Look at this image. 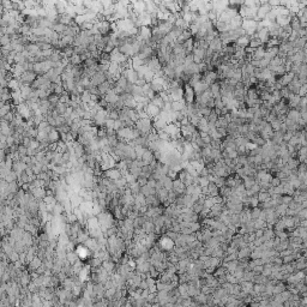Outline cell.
Returning a JSON list of instances; mask_svg holds the SVG:
<instances>
[{"mask_svg": "<svg viewBox=\"0 0 307 307\" xmlns=\"http://www.w3.org/2000/svg\"><path fill=\"white\" fill-rule=\"evenodd\" d=\"M172 105V112H181L186 108V102L185 100H181V101H174L171 103Z\"/></svg>", "mask_w": 307, "mask_h": 307, "instance_id": "11", "label": "cell"}, {"mask_svg": "<svg viewBox=\"0 0 307 307\" xmlns=\"http://www.w3.org/2000/svg\"><path fill=\"white\" fill-rule=\"evenodd\" d=\"M289 27L291 28V30L293 31H299L300 29H301V24H300V20H299L296 17H293L291 20H290V24H289Z\"/></svg>", "mask_w": 307, "mask_h": 307, "instance_id": "21", "label": "cell"}, {"mask_svg": "<svg viewBox=\"0 0 307 307\" xmlns=\"http://www.w3.org/2000/svg\"><path fill=\"white\" fill-rule=\"evenodd\" d=\"M193 63V54L192 53H189V54L185 56V60H184V66H187L190 64Z\"/></svg>", "mask_w": 307, "mask_h": 307, "instance_id": "30", "label": "cell"}, {"mask_svg": "<svg viewBox=\"0 0 307 307\" xmlns=\"http://www.w3.org/2000/svg\"><path fill=\"white\" fill-rule=\"evenodd\" d=\"M306 34H307L306 29H300V30L298 31L299 37H306Z\"/></svg>", "mask_w": 307, "mask_h": 307, "instance_id": "42", "label": "cell"}, {"mask_svg": "<svg viewBox=\"0 0 307 307\" xmlns=\"http://www.w3.org/2000/svg\"><path fill=\"white\" fill-rule=\"evenodd\" d=\"M199 119H200V118H199L197 114H193V115L189 117V122H190V125H192V126L197 127L198 126Z\"/></svg>", "mask_w": 307, "mask_h": 307, "instance_id": "25", "label": "cell"}, {"mask_svg": "<svg viewBox=\"0 0 307 307\" xmlns=\"http://www.w3.org/2000/svg\"><path fill=\"white\" fill-rule=\"evenodd\" d=\"M145 84H146V82L144 81V78H138L137 82L135 83V85H137V87H140V88H142L143 85H145Z\"/></svg>", "mask_w": 307, "mask_h": 307, "instance_id": "41", "label": "cell"}, {"mask_svg": "<svg viewBox=\"0 0 307 307\" xmlns=\"http://www.w3.org/2000/svg\"><path fill=\"white\" fill-rule=\"evenodd\" d=\"M156 132H157V136H158V139H161L163 142H169V140H171L169 136L167 135L163 130H161V131H156Z\"/></svg>", "mask_w": 307, "mask_h": 307, "instance_id": "26", "label": "cell"}, {"mask_svg": "<svg viewBox=\"0 0 307 307\" xmlns=\"http://www.w3.org/2000/svg\"><path fill=\"white\" fill-rule=\"evenodd\" d=\"M298 155H300V156H306L307 155V148L306 146H301V148L298 150Z\"/></svg>", "mask_w": 307, "mask_h": 307, "instance_id": "39", "label": "cell"}, {"mask_svg": "<svg viewBox=\"0 0 307 307\" xmlns=\"http://www.w3.org/2000/svg\"><path fill=\"white\" fill-rule=\"evenodd\" d=\"M266 2H268V5L270 7H277V6H280V0H269Z\"/></svg>", "mask_w": 307, "mask_h": 307, "instance_id": "35", "label": "cell"}, {"mask_svg": "<svg viewBox=\"0 0 307 307\" xmlns=\"http://www.w3.org/2000/svg\"><path fill=\"white\" fill-rule=\"evenodd\" d=\"M280 92H281V97H282V99H284V100H288L289 96L291 95V94H290V91L287 89V87H283V88L280 90Z\"/></svg>", "mask_w": 307, "mask_h": 307, "instance_id": "28", "label": "cell"}, {"mask_svg": "<svg viewBox=\"0 0 307 307\" xmlns=\"http://www.w3.org/2000/svg\"><path fill=\"white\" fill-rule=\"evenodd\" d=\"M153 160H155V158H154V153L153 151H150L149 149H145L144 154H143V156H142V161L144 163V166H149Z\"/></svg>", "mask_w": 307, "mask_h": 307, "instance_id": "12", "label": "cell"}, {"mask_svg": "<svg viewBox=\"0 0 307 307\" xmlns=\"http://www.w3.org/2000/svg\"><path fill=\"white\" fill-rule=\"evenodd\" d=\"M215 29L218 34H222V33H228L229 29H228V24L227 23H223V22H220V20H216L215 22Z\"/></svg>", "mask_w": 307, "mask_h": 307, "instance_id": "14", "label": "cell"}, {"mask_svg": "<svg viewBox=\"0 0 307 307\" xmlns=\"http://www.w3.org/2000/svg\"><path fill=\"white\" fill-rule=\"evenodd\" d=\"M271 10V7L268 5V2H265V4H262L258 10H257V18L259 19V20H263V19L266 18V16H268V13H269V11Z\"/></svg>", "mask_w": 307, "mask_h": 307, "instance_id": "4", "label": "cell"}, {"mask_svg": "<svg viewBox=\"0 0 307 307\" xmlns=\"http://www.w3.org/2000/svg\"><path fill=\"white\" fill-rule=\"evenodd\" d=\"M208 119L204 117H202L199 119V122H198V126H205V125H208Z\"/></svg>", "mask_w": 307, "mask_h": 307, "instance_id": "40", "label": "cell"}, {"mask_svg": "<svg viewBox=\"0 0 307 307\" xmlns=\"http://www.w3.org/2000/svg\"><path fill=\"white\" fill-rule=\"evenodd\" d=\"M269 63H270V60H268V59H265V58H263L259 60V69H268V66H269Z\"/></svg>", "mask_w": 307, "mask_h": 307, "instance_id": "31", "label": "cell"}, {"mask_svg": "<svg viewBox=\"0 0 307 307\" xmlns=\"http://www.w3.org/2000/svg\"><path fill=\"white\" fill-rule=\"evenodd\" d=\"M209 90H210V92L212 94L214 97L220 96V95H221V85H220V83H218V82L212 83V84L209 87Z\"/></svg>", "mask_w": 307, "mask_h": 307, "instance_id": "16", "label": "cell"}, {"mask_svg": "<svg viewBox=\"0 0 307 307\" xmlns=\"http://www.w3.org/2000/svg\"><path fill=\"white\" fill-rule=\"evenodd\" d=\"M293 200V197L291 196H282V204H286V205H288L289 203Z\"/></svg>", "mask_w": 307, "mask_h": 307, "instance_id": "33", "label": "cell"}, {"mask_svg": "<svg viewBox=\"0 0 307 307\" xmlns=\"http://www.w3.org/2000/svg\"><path fill=\"white\" fill-rule=\"evenodd\" d=\"M271 142L274 143V144L276 145H280L282 142H283V133H281L280 131H277V132H274V135L271 137L270 139Z\"/></svg>", "mask_w": 307, "mask_h": 307, "instance_id": "20", "label": "cell"}, {"mask_svg": "<svg viewBox=\"0 0 307 307\" xmlns=\"http://www.w3.org/2000/svg\"><path fill=\"white\" fill-rule=\"evenodd\" d=\"M194 99H196V94H194L193 88L189 84H185L184 85V100H185L186 105H193Z\"/></svg>", "mask_w": 307, "mask_h": 307, "instance_id": "2", "label": "cell"}, {"mask_svg": "<svg viewBox=\"0 0 307 307\" xmlns=\"http://www.w3.org/2000/svg\"><path fill=\"white\" fill-rule=\"evenodd\" d=\"M306 92H307V84H304V85H301V88L299 89L298 96H300V97H305V96H306Z\"/></svg>", "mask_w": 307, "mask_h": 307, "instance_id": "32", "label": "cell"}, {"mask_svg": "<svg viewBox=\"0 0 307 307\" xmlns=\"http://www.w3.org/2000/svg\"><path fill=\"white\" fill-rule=\"evenodd\" d=\"M299 102H300V96L298 95H290L289 99L287 100V103H288L289 109H295L299 106Z\"/></svg>", "mask_w": 307, "mask_h": 307, "instance_id": "10", "label": "cell"}, {"mask_svg": "<svg viewBox=\"0 0 307 307\" xmlns=\"http://www.w3.org/2000/svg\"><path fill=\"white\" fill-rule=\"evenodd\" d=\"M254 184H256V178H253V176H245L242 179V185L246 190L251 189Z\"/></svg>", "mask_w": 307, "mask_h": 307, "instance_id": "19", "label": "cell"}, {"mask_svg": "<svg viewBox=\"0 0 307 307\" xmlns=\"http://www.w3.org/2000/svg\"><path fill=\"white\" fill-rule=\"evenodd\" d=\"M264 55H265V46L263 45L254 49L253 54L251 55V60H260L264 58Z\"/></svg>", "mask_w": 307, "mask_h": 307, "instance_id": "9", "label": "cell"}, {"mask_svg": "<svg viewBox=\"0 0 307 307\" xmlns=\"http://www.w3.org/2000/svg\"><path fill=\"white\" fill-rule=\"evenodd\" d=\"M150 102L153 103L154 106H156L157 108H160V109H162L163 108V105H164V102H163L162 100H161V97H160V96L157 95V94L155 95V97H154V99L151 100Z\"/></svg>", "mask_w": 307, "mask_h": 307, "instance_id": "22", "label": "cell"}, {"mask_svg": "<svg viewBox=\"0 0 307 307\" xmlns=\"http://www.w3.org/2000/svg\"><path fill=\"white\" fill-rule=\"evenodd\" d=\"M286 118L288 120H291L294 122H298V120L300 119V113H299L296 109H289L286 114Z\"/></svg>", "mask_w": 307, "mask_h": 307, "instance_id": "13", "label": "cell"}, {"mask_svg": "<svg viewBox=\"0 0 307 307\" xmlns=\"http://www.w3.org/2000/svg\"><path fill=\"white\" fill-rule=\"evenodd\" d=\"M145 112H146V115H148V118H149V119H151V120H154L155 118L158 117V114H160V112H161V109L157 108L156 106H154L153 103L150 102V103L145 107Z\"/></svg>", "mask_w": 307, "mask_h": 307, "instance_id": "3", "label": "cell"}, {"mask_svg": "<svg viewBox=\"0 0 307 307\" xmlns=\"http://www.w3.org/2000/svg\"><path fill=\"white\" fill-rule=\"evenodd\" d=\"M291 16H277V18H276V24L278 25L280 28H284V27H288L289 24H290V20H291Z\"/></svg>", "mask_w": 307, "mask_h": 307, "instance_id": "8", "label": "cell"}, {"mask_svg": "<svg viewBox=\"0 0 307 307\" xmlns=\"http://www.w3.org/2000/svg\"><path fill=\"white\" fill-rule=\"evenodd\" d=\"M293 135H294V133H293L291 131H287L286 133H283V142H286V143H287L289 139L293 137Z\"/></svg>", "mask_w": 307, "mask_h": 307, "instance_id": "34", "label": "cell"}, {"mask_svg": "<svg viewBox=\"0 0 307 307\" xmlns=\"http://www.w3.org/2000/svg\"><path fill=\"white\" fill-rule=\"evenodd\" d=\"M143 78H144V81L146 82V83H151L153 79L155 78V73H154L153 71H150V70H149V71L144 74V77H143Z\"/></svg>", "mask_w": 307, "mask_h": 307, "instance_id": "27", "label": "cell"}, {"mask_svg": "<svg viewBox=\"0 0 307 307\" xmlns=\"http://www.w3.org/2000/svg\"><path fill=\"white\" fill-rule=\"evenodd\" d=\"M108 176L113 178V179H118V178L120 176V173L118 172V171H109V172H108Z\"/></svg>", "mask_w": 307, "mask_h": 307, "instance_id": "37", "label": "cell"}, {"mask_svg": "<svg viewBox=\"0 0 307 307\" xmlns=\"http://www.w3.org/2000/svg\"><path fill=\"white\" fill-rule=\"evenodd\" d=\"M146 66H148V69H149L150 71H153L154 73H156L157 71L162 70V65L160 64V61H158L157 58H151V59H149Z\"/></svg>", "mask_w": 307, "mask_h": 307, "instance_id": "5", "label": "cell"}, {"mask_svg": "<svg viewBox=\"0 0 307 307\" xmlns=\"http://www.w3.org/2000/svg\"><path fill=\"white\" fill-rule=\"evenodd\" d=\"M283 61H284V59H282L280 56H276V58H274V59H271L270 63H269V67H276V66H281V65H283Z\"/></svg>", "mask_w": 307, "mask_h": 307, "instance_id": "23", "label": "cell"}, {"mask_svg": "<svg viewBox=\"0 0 307 307\" xmlns=\"http://www.w3.org/2000/svg\"><path fill=\"white\" fill-rule=\"evenodd\" d=\"M234 45H236L238 47H241V48H246V47H248V45H250V37L247 36V35L239 37L234 42Z\"/></svg>", "mask_w": 307, "mask_h": 307, "instance_id": "15", "label": "cell"}, {"mask_svg": "<svg viewBox=\"0 0 307 307\" xmlns=\"http://www.w3.org/2000/svg\"><path fill=\"white\" fill-rule=\"evenodd\" d=\"M294 76H295V74H294V73H291V72L284 73L283 76H281V77H278V78H277V83L280 84L282 88H283V87H287L289 83L293 81Z\"/></svg>", "mask_w": 307, "mask_h": 307, "instance_id": "7", "label": "cell"}, {"mask_svg": "<svg viewBox=\"0 0 307 307\" xmlns=\"http://www.w3.org/2000/svg\"><path fill=\"white\" fill-rule=\"evenodd\" d=\"M217 132H218V133H220V136L222 137V139H225L227 136H228V135H227V130H226V128H217Z\"/></svg>", "mask_w": 307, "mask_h": 307, "instance_id": "38", "label": "cell"}, {"mask_svg": "<svg viewBox=\"0 0 307 307\" xmlns=\"http://www.w3.org/2000/svg\"><path fill=\"white\" fill-rule=\"evenodd\" d=\"M207 187H208V192H209L208 197H216V196L220 194V189L217 187L214 182H209V185Z\"/></svg>", "mask_w": 307, "mask_h": 307, "instance_id": "17", "label": "cell"}, {"mask_svg": "<svg viewBox=\"0 0 307 307\" xmlns=\"http://www.w3.org/2000/svg\"><path fill=\"white\" fill-rule=\"evenodd\" d=\"M260 46H263V43L258 40V38H256L254 36L250 37V45H248V47L256 49V48H258V47H260Z\"/></svg>", "mask_w": 307, "mask_h": 307, "instance_id": "24", "label": "cell"}, {"mask_svg": "<svg viewBox=\"0 0 307 307\" xmlns=\"http://www.w3.org/2000/svg\"><path fill=\"white\" fill-rule=\"evenodd\" d=\"M106 100H107L108 102H115V101L118 100V96L115 95V94H109V95L106 96Z\"/></svg>", "mask_w": 307, "mask_h": 307, "instance_id": "36", "label": "cell"}, {"mask_svg": "<svg viewBox=\"0 0 307 307\" xmlns=\"http://www.w3.org/2000/svg\"><path fill=\"white\" fill-rule=\"evenodd\" d=\"M167 126V124L161 120V119H157V118H155L153 121V127L156 130V131H161V130H164V127Z\"/></svg>", "mask_w": 307, "mask_h": 307, "instance_id": "18", "label": "cell"}, {"mask_svg": "<svg viewBox=\"0 0 307 307\" xmlns=\"http://www.w3.org/2000/svg\"><path fill=\"white\" fill-rule=\"evenodd\" d=\"M193 90H194V94H196V96L197 95H200V94H203L205 90H208L209 89V85L205 83V82L203 81V77H202V79L198 82V83H196L193 87Z\"/></svg>", "mask_w": 307, "mask_h": 307, "instance_id": "6", "label": "cell"}, {"mask_svg": "<svg viewBox=\"0 0 307 307\" xmlns=\"http://www.w3.org/2000/svg\"><path fill=\"white\" fill-rule=\"evenodd\" d=\"M158 248L162 250V251H167V252H172L174 250V241H173L171 238H168L167 235L164 234L163 236L160 238V241H158Z\"/></svg>", "mask_w": 307, "mask_h": 307, "instance_id": "1", "label": "cell"}, {"mask_svg": "<svg viewBox=\"0 0 307 307\" xmlns=\"http://www.w3.org/2000/svg\"><path fill=\"white\" fill-rule=\"evenodd\" d=\"M108 89L109 88H108V84H107V83H106V84H102V85L100 87V91H101V92H105V91H107Z\"/></svg>", "mask_w": 307, "mask_h": 307, "instance_id": "43", "label": "cell"}, {"mask_svg": "<svg viewBox=\"0 0 307 307\" xmlns=\"http://www.w3.org/2000/svg\"><path fill=\"white\" fill-rule=\"evenodd\" d=\"M277 11H278V16H289V10L286 6H277Z\"/></svg>", "mask_w": 307, "mask_h": 307, "instance_id": "29", "label": "cell"}]
</instances>
